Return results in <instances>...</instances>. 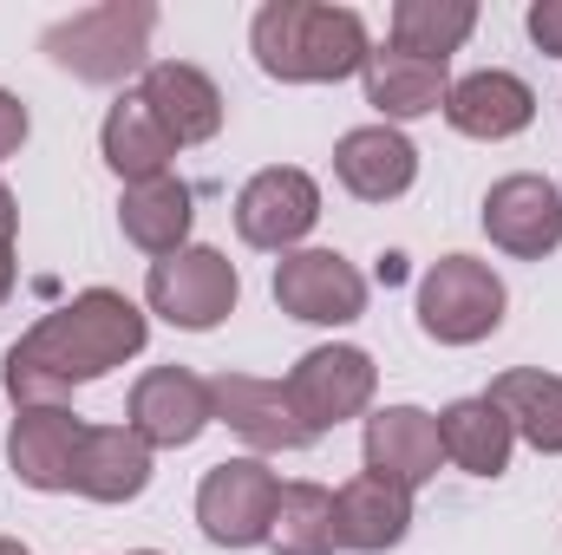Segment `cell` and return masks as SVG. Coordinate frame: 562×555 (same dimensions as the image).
Listing matches in <instances>:
<instances>
[{"mask_svg": "<svg viewBox=\"0 0 562 555\" xmlns=\"http://www.w3.org/2000/svg\"><path fill=\"white\" fill-rule=\"evenodd\" d=\"M144 340H150V320H144L138 301H125L119 287H86L72 294L66 307L40 314L0 360V386L13 399V412L26 406H59L72 386H92L105 380L112 366L138 360Z\"/></svg>", "mask_w": 562, "mask_h": 555, "instance_id": "obj_1", "label": "cell"}, {"mask_svg": "<svg viewBox=\"0 0 562 555\" xmlns=\"http://www.w3.org/2000/svg\"><path fill=\"white\" fill-rule=\"evenodd\" d=\"M256 66L281 86H340L367 72V20L353 7H321V0H269L249 20Z\"/></svg>", "mask_w": 562, "mask_h": 555, "instance_id": "obj_2", "label": "cell"}, {"mask_svg": "<svg viewBox=\"0 0 562 555\" xmlns=\"http://www.w3.org/2000/svg\"><path fill=\"white\" fill-rule=\"evenodd\" d=\"M150 33H157L150 0H99V7L53 20L40 33V46L53 53L59 72L86 79V86H125L132 72L150 66Z\"/></svg>", "mask_w": 562, "mask_h": 555, "instance_id": "obj_3", "label": "cell"}, {"mask_svg": "<svg viewBox=\"0 0 562 555\" xmlns=\"http://www.w3.org/2000/svg\"><path fill=\"white\" fill-rule=\"evenodd\" d=\"M419 327L438 347H477L504 327V281L477 256H438L419 275Z\"/></svg>", "mask_w": 562, "mask_h": 555, "instance_id": "obj_4", "label": "cell"}, {"mask_svg": "<svg viewBox=\"0 0 562 555\" xmlns=\"http://www.w3.org/2000/svg\"><path fill=\"white\" fill-rule=\"evenodd\" d=\"M236 294H243L236 262H229L223 249H203V242H190V249L150 262V275H144V301H150V314H164V320L183 327V333H210V327H223V320L236 314Z\"/></svg>", "mask_w": 562, "mask_h": 555, "instance_id": "obj_5", "label": "cell"}, {"mask_svg": "<svg viewBox=\"0 0 562 555\" xmlns=\"http://www.w3.org/2000/svg\"><path fill=\"white\" fill-rule=\"evenodd\" d=\"M281 477L262 457H223L196 484V523L216 550H256L276 530Z\"/></svg>", "mask_w": 562, "mask_h": 555, "instance_id": "obj_6", "label": "cell"}, {"mask_svg": "<svg viewBox=\"0 0 562 555\" xmlns=\"http://www.w3.org/2000/svg\"><path fill=\"white\" fill-rule=\"evenodd\" d=\"M281 393H288L294 418L307 424V438H321V431H334V424H347V418H360L373 406L380 366H373L367 347H340V340H334V347L301 353V360L288 366Z\"/></svg>", "mask_w": 562, "mask_h": 555, "instance_id": "obj_7", "label": "cell"}, {"mask_svg": "<svg viewBox=\"0 0 562 555\" xmlns=\"http://www.w3.org/2000/svg\"><path fill=\"white\" fill-rule=\"evenodd\" d=\"M314 223H321V183L307 170H294V163H269L236 190V236L249 249L294 256Z\"/></svg>", "mask_w": 562, "mask_h": 555, "instance_id": "obj_8", "label": "cell"}, {"mask_svg": "<svg viewBox=\"0 0 562 555\" xmlns=\"http://www.w3.org/2000/svg\"><path fill=\"white\" fill-rule=\"evenodd\" d=\"M276 307L307 327H347L367 314V275L334 249H294L276 262Z\"/></svg>", "mask_w": 562, "mask_h": 555, "instance_id": "obj_9", "label": "cell"}, {"mask_svg": "<svg viewBox=\"0 0 562 555\" xmlns=\"http://www.w3.org/2000/svg\"><path fill=\"white\" fill-rule=\"evenodd\" d=\"M484 236L517 256V262H543L562 249V190L537 170H517V177H497L484 190Z\"/></svg>", "mask_w": 562, "mask_h": 555, "instance_id": "obj_10", "label": "cell"}, {"mask_svg": "<svg viewBox=\"0 0 562 555\" xmlns=\"http://www.w3.org/2000/svg\"><path fill=\"white\" fill-rule=\"evenodd\" d=\"M125 424L138 431L150 451H183L203 438V424H216L210 406V380H196L190 366H150L138 386H132V406Z\"/></svg>", "mask_w": 562, "mask_h": 555, "instance_id": "obj_11", "label": "cell"}, {"mask_svg": "<svg viewBox=\"0 0 562 555\" xmlns=\"http://www.w3.org/2000/svg\"><path fill=\"white\" fill-rule=\"evenodd\" d=\"M79 444H86V418L66 406H26L7 431V464L26 490H72L79 471Z\"/></svg>", "mask_w": 562, "mask_h": 555, "instance_id": "obj_12", "label": "cell"}, {"mask_svg": "<svg viewBox=\"0 0 562 555\" xmlns=\"http://www.w3.org/2000/svg\"><path fill=\"white\" fill-rule=\"evenodd\" d=\"M530 118H537V92H530L517 72H497V66L464 72V79H451V92H445V125H451L458 138L504 144V138H517V132H530Z\"/></svg>", "mask_w": 562, "mask_h": 555, "instance_id": "obj_13", "label": "cell"}, {"mask_svg": "<svg viewBox=\"0 0 562 555\" xmlns=\"http://www.w3.org/2000/svg\"><path fill=\"white\" fill-rule=\"evenodd\" d=\"M210 406H216V418H223L243 444H256V451H307V444H314L307 424H301L294 406H288L281 380L216 373V380H210Z\"/></svg>", "mask_w": 562, "mask_h": 555, "instance_id": "obj_14", "label": "cell"}, {"mask_svg": "<svg viewBox=\"0 0 562 555\" xmlns=\"http://www.w3.org/2000/svg\"><path fill=\"white\" fill-rule=\"evenodd\" d=\"M138 99L157 112V125L177 138V150H183V144H210L223 132V92H216V79H210L203 66H190V59H150Z\"/></svg>", "mask_w": 562, "mask_h": 555, "instance_id": "obj_15", "label": "cell"}, {"mask_svg": "<svg viewBox=\"0 0 562 555\" xmlns=\"http://www.w3.org/2000/svg\"><path fill=\"white\" fill-rule=\"evenodd\" d=\"M413 530V490L360 471L334 490V550H353V555H380V550H400Z\"/></svg>", "mask_w": 562, "mask_h": 555, "instance_id": "obj_16", "label": "cell"}, {"mask_svg": "<svg viewBox=\"0 0 562 555\" xmlns=\"http://www.w3.org/2000/svg\"><path fill=\"white\" fill-rule=\"evenodd\" d=\"M334 177L360 203H393V196L413 190L419 150H413V138L400 125H360V132H347L334 144Z\"/></svg>", "mask_w": 562, "mask_h": 555, "instance_id": "obj_17", "label": "cell"}, {"mask_svg": "<svg viewBox=\"0 0 562 555\" xmlns=\"http://www.w3.org/2000/svg\"><path fill=\"white\" fill-rule=\"evenodd\" d=\"M445 464V444H438V418L419 406H386V412L367 418V471L400 484V490H419L438 477Z\"/></svg>", "mask_w": 562, "mask_h": 555, "instance_id": "obj_18", "label": "cell"}, {"mask_svg": "<svg viewBox=\"0 0 562 555\" xmlns=\"http://www.w3.org/2000/svg\"><path fill=\"white\" fill-rule=\"evenodd\" d=\"M144 484H150V444L138 431L132 424H86L72 490L92 503H132V497H144Z\"/></svg>", "mask_w": 562, "mask_h": 555, "instance_id": "obj_19", "label": "cell"}, {"mask_svg": "<svg viewBox=\"0 0 562 555\" xmlns=\"http://www.w3.org/2000/svg\"><path fill=\"white\" fill-rule=\"evenodd\" d=\"M367 105L380 112V125H406L425 112H445V92H451V72L438 59H413L400 46L386 53H367Z\"/></svg>", "mask_w": 562, "mask_h": 555, "instance_id": "obj_20", "label": "cell"}, {"mask_svg": "<svg viewBox=\"0 0 562 555\" xmlns=\"http://www.w3.org/2000/svg\"><path fill=\"white\" fill-rule=\"evenodd\" d=\"M190 216H196V196L183 177H150V183H125L119 196V229L125 242L144 249V256H177L190 249Z\"/></svg>", "mask_w": 562, "mask_h": 555, "instance_id": "obj_21", "label": "cell"}, {"mask_svg": "<svg viewBox=\"0 0 562 555\" xmlns=\"http://www.w3.org/2000/svg\"><path fill=\"white\" fill-rule=\"evenodd\" d=\"M99 150L112 163L119 183H150V177H170V157H177V138L157 125V112L144 105L138 92H125L105 125H99Z\"/></svg>", "mask_w": 562, "mask_h": 555, "instance_id": "obj_22", "label": "cell"}, {"mask_svg": "<svg viewBox=\"0 0 562 555\" xmlns=\"http://www.w3.org/2000/svg\"><path fill=\"white\" fill-rule=\"evenodd\" d=\"M438 444H445V457H451L458 471H471V477H504V471H510V451H517V431H510V418L477 393V399H458V406L438 412Z\"/></svg>", "mask_w": 562, "mask_h": 555, "instance_id": "obj_23", "label": "cell"}, {"mask_svg": "<svg viewBox=\"0 0 562 555\" xmlns=\"http://www.w3.org/2000/svg\"><path fill=\"white\" fill-rule=\"evenodd\" d=\"M484 399L510 418V431H517L524 444H537L543 457H562V380L557 373H543V366H510V373L491 380Z\"/></svg>", "mask_w": 562, "mask_h": 555, "instance_id": "obj_24", "label": "cell"}, {"mask_svg": "<svg viewBox=\"0 0 562 555\" xmlns=\"http://www.w3.org/2000/svg\"><path fill=\"white\" fill-rule=\"evenodd\" d=\"M471 26H477L471 0H400L393 7V46L413 59H438V66H451V53L471 39Z\"/></svg>", "mask_w": 562, "mask_h": 555, "instance_id": "obj_25", "label": "cell"}, {"mask_svg": "<svg viewBox=\"0 0 562 555\" xmlns=\"http://www.w3.org/2000/svg\"><path fill=\"white\" fill-rule=\"evenodd\" d=\"M269 543H276V555H334V490L281 484Z\"/></svg>", "mask_w": 562, "mask_h": 555, "instance_id": "obj_26", "label": "cell"}, {"mask_svg": "<svg viewBox=\"0 0 562 555\" xmlns=\"http://www.w3.org/2000/svg\"><path fill=\"white\" fill-rule=\"evenodd\" d=\"M524 26H530V39H537L550 59H562V0H530Z\"/></svg>", "mask_w": 562, "mask_h": 555, "instance_id": "obj_27", "label": "cell"}, {"mask_svg": "<svg viewBox=\"0 0 562 555\" xmlns=\"http://www.w3.org/2000/svg\"><path fill=\"white\" fill-rule=\"evenodd\" d=\"M26 132H33V118H26V105H20L13 92H0V157H13V150L26 144Z\"/></svg>", "mask_w": 562, "mask_h": 555, "instance_id": "obj_28", "label": "cell"}, {"mask_svg": "<svg viewBox=\"0 0 562 555\" xmlns=\"http://www.w3.org/2000/svg\"><path fill=\"white\" fill-rule=\"evenodd\" d=\"M13 281H20V262H13V242H0V307H7V294H13Z\"/></svg>", "mask_w": 562, "mask_h": 555, "instance_id": "obj_29", "label": "cell"}, {"mask_svg": "<svg viewBox=\"0 0 562 555\" xmlns=\"http://www.w3.org/2000/svg\"><path fill=\"white\" fill-rule=\"evenodd\" d=\"M13 223H20V209H13V190L0 183V242H13Z\"/></svg>", "mask_w": 562, "mask_h": 555, "instance_id": "obj_30", "label": "cell"}, {"mask_svg": "<svg viewBox=\"0 0 562 555\" xmlns=\"http://www.w3.org/2000/svg\"><path fill=\"white\" fill-rule=\"evenodd\" d=\"M0 555H33V550H26L20 536H0Z\"/></svg>", "mask_w": 562, "mask_h": 555, "instance_id": "obj_31", "label": "cell"}, {"mask_svg": "<svg viewBox=\"0 0 562 555\" xmlns=\"http://www.w3.org/2000/svg\"><path fill=\"white\" fill-rule=\"evenodd\" d=\"M132 555H157V550H132Z\"/></svg>", "mask_w": 562, "mask_h": 555, "instance_id": "obj_32", "label": "cell"}]
</instances>
